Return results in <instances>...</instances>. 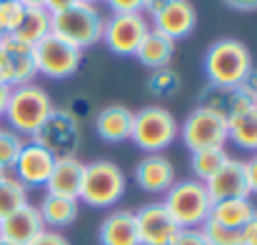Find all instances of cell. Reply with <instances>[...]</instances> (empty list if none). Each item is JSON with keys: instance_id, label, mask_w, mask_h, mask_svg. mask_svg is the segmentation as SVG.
I'll return each instance as SVG.
<instances>
[{"instance_id": "1", "label": "cell", "mask_w": 257, "mask_h": 245, "mask_svg": "<svg viewBox=\"0 0 257 245\" xmlns=\"http://www.w3.org/2000/svg\"><path fill=\"white\" fill-rule=\"evenodd\" d=\"M53 110H55V105H53L50 93L38 83H25V85L10 88V98H8L3 120L18 135L33 138L40 130V125L50 118Z\"/></svg>"}, {"instance_id": "2", "label": "cell", "mask_w": 257, "mask_h": 245, "mask_svg": "<svg viewBox=\"0 0 257 245\" xmlns=\"http://www.w3.org/2000/svg\"><path fill=\"white\" fill-rule=\"evenodd\" d=\"M202 68L212 85H240L252 70V53L237 38H220L207 48Z\"/></svg>"}, {"instance_id": "3", "label": "cell", "mask_w": 257, "mask_h": 245, "mask_svg": "<svg viewBox=\"0 0 257 245\" xmlns=\"http://www.w3.org/2000/svg\"><path fill=\"white\" fill-rule=\"evenodd\" d=\"M125 190H127V175L120 165L112 160H92L85 163L78 200L90 208L105 210L120 203Z\"/></svg>"}, {"instance_id": "4", "label": "cell", "mask_w": 257, "mask_h": 245, "mask_svg": "<svg viewBox=\"0 0 257 245\" xmlns=\"http://www.w3.org/2000/svg\"><path fill=\"white\" fill-rule=\"evenodd\" d=\"M160 203L165 205L177 228H202V223L210 220V210H212V200L205 183L195 178L175 180V185L165 193Z\"/></svg>"}, {"instance_id": "5", "label": "cell", "mask_w": 257, "mask_h": 245, "mask_svg": "<svg viewBox=\"0 0 257 245\" xmlns=\"http://www.w3.org/2000/svg\"><path fill=\"white\" fill-rule=\"evenodd\" d=\"M177 135H180V123L165 105H145L135 110L130 140L148 155L168 150L177 140Z\"/></svg>"}, {"instance_id": "6", "label": "cell", "mask_w": 257, "mask_h": 245, "mask_svg": "<svg viewBox=\"0 0 257 245\" xmlns=\"http://www.w3.org/2000/svg\"><path fill=\"white\" fill-rule=\"evenodd\" d=\"M53 35L73 43L75 48L85 50L92 48L95 43L102 40V30H105V18L97 10V5L90 3H75L73 8L55 13L53 15Z\"/></svg>"}, {"instance_id": "7", "label": "cell", "mask_w": 257, "mask_h": 245, "mask_svg": "<svg viewBox=\"0 0 257 245\" xmlns=\"http://www.w3.org/2000/svg\"><path fill=\"white\" fill-rule=\"evenodd\" d=\"M38 145H43L45 150H50L55 158H68L75 155L80 143H83V128H80V118L73 110H60L55 108L50 113V118L40 125V130L30 138Z\"/></svg>"}, {"instance_id": "8", "label": "cell", "mask_w": 257, "mask_h": 245, "mask_svg": "<svg viewBox=\"0 0 257 245\" xmlns=\"http://www.w3.org/2000/svg\"><path fill=\"white\" fill-rule=\"evenodd\" d=\"M33 50H35L38 75H45L50 80H65L75 75L83 63V50L53 33L43 38L38 45H33Z\"/></svg>"}, {"instance_id": "9", "label": "cell", "mask_w": 257, "mask_h": 245, "mask_svg": "<svg viewBox=\"0 0 257 245\" xmlns=\"http://www.w3.org/2000/svg\"><path fill=\"white\" fill-rule=\"evenodd\" d=\"M190 153L207 150V148H225L227 143V120L195 105V110L187 113V118L180 125L177 135Z\"/></svg>"}, {"instance_id": "10", "label": "cell", "mask_w": 257, "mask_h": 245, "mask_svg": "<svg viewBox=\"0 0 257 245\" xmlns=\"http://www.w3.org/2000/svg\"><path fill=\"white\" fill-rule=\"evenodd\" d=\"M148 30L150 20L143 13H112L105 20L102 40L115 55H135Z\"/></svg>"}, {"instance_id": "11", "label": "cell", "mask_w": 257, "mask_h": 245, "mask_svg": "<svg viewBox=\"0 0 257 245\" xmlns=\"http://www.w3.org/2000/svg\"><path fill=\"white\" fill-rule=\"evenodd\" d=\"M55 165V155L50 150H45L43 145H38L35 140H25L20 158L13 168V175L30 190V188H45L50 173Z\"/></svg>"}, {"instance_id": "12", "label": "cell", "mask_w": 257, "mask_h": 245, "mask_svg": "<svg viewBox=\"0 0 257 245\" xmlns=\"http://www.w3.org/2000/svg\"><path fill=\"white\" fill-rule=\"evenodd\" d=\"M135 223L140 245H170L180 230L163 203H148L140 210H135Z\"/></svg>"}, {"instance_id": "13", "label": "cell", "mask_w": 257, "mask_h": 245, "mask_svg": "<svg viewBox=\"0 0 257 245\" xmlns=\"http://www.w3.org/2000/svg\"><path fill=\"white\" fill-rule=\"evenodd\" d=\"M175 165L165 153H150L135 165V183L150 195H165L175 185Z\"/></svg>"}, {"instance_id": "14", "label": "cell", "mask_w": 257, "mask_h": 245, "mask_svg": "<svg viewBox=\"0 0 257 245\" xmlns=\"http://www.w3.org/2000/svg\"><path fill=\"white\" fill-rule=\"evenodd\" d=\"M0 58L5 60V68H8V75H10V88L35 83L38 65H35L33 45L20 43L13 35H5V38H0Z\"/></svg>"}, {"instance_id": "15", "label": "cell", "mask_w": 257, "mask_h": 245, "mask_svg": "<svg viewBox=\"0 0 257 245\" xmlns=\"http://www.w3.org/2000/svg\"><path fill=\"white\" fill-rule=\"evenodd\" d=\"M250 95L242 90V85H212L207 83L200 95H197V105L230 120L235 113H240L245 105H250Z\"/></svg>"}, {"instance_id": "16", "label": "cell", "mask_w": 257, "mask_h": 245, "mask_svg": "<svg viewBox=\"0 0 257 245\" xmlns=\"http://www.w3.org/2000/svg\"><path fill=\"white\" fill-rule=\"evenodd\" d=\"M197 25V10L190 0H170L155 18H153V30L163 33L170 40L187 38Z\"/></svg>"}, {"instance_id": "17", "label": "cell", "mask_w": 257, "mask_h": 245, "mask_svg": "<svg viewBox=\"0 0 257 245\" xmlns=\"http://www.w3.org/2000/svg\"><path fill=\"white\" fill-rule=\"evenodd\" d=\"M205 188H207L212 203L230 200V198H250L247 178H245V160L227 158V163L205 183Z\"/></svg>"}, {"instance_id": "18", "label": "cell", "mask_w": 257, "mask_h": 245, "mask_svg": "<svg viewBox=\"0 0 257 245\" xmlns=\"http://www.w3.org/2000/svg\"><path fill=\"white\" fill-rule=\"evenodd\" d=\"M45 230V223L40 218L38 205L28 203L0 220V238L10 240L13 245H30Z\"/></svg>"}, {"instance_id": "19", "label": "cell", "mask_w": 257, "mask_h": 245, "mask_svg": "<svg viewBox=\"0 0 257 245\" xmlns=\"http://www.w3.org/2000/svg\"><path fill=\"white\" fill-rule=\"evenodd\" d=\"M83 170H85V163L78 155L55 158L53 173L45 183L48 195H60V198H75L78 200L80 185H83Z\"/></svg>"}, {"instance_id": "20", "label": "cell", "mask_w": 257, "mask_h": 245, "mask_svg": "<svg viewBox=\"0 0 257 245\" xmlns=\"http://www.w3.org/2000/svg\"><path fill=\"white\" fill-rule=\"evenodd\" d=\"M133 120H135V110H130L127 105H105L97 115H95V133L105 140V143H125L133 135Z\"/></svg>"}, {"instance_id": "21", "label": "cell", "mask_w": 257, "mask_h": 245, "mask_svg": "<svg viewBox=\"0 0 257 245\" xmlns=\"http://www.w3.org/2000/svg\"><path fill=\"white\" fill-rule=\"evenodd\" d=\"M100 245H140L138 223L133 210H112L97 228Z\"/></svg>"}, {"instance_id": "22", "label": "cell", "mask_w": 257, "mask_h": 245, "mask_svg": "<svg viewBox=\"0 0 257 245\" xmlns=\"http://www.w3.org/2000/svg\"><path fill=\"white\" fill-rule=\"evenodd\" d=\"M40 210V218L45 223V228L50 230H60V228H68L78 220L80 215V200L75 198H60V195H48L40 200L38 205Z\"/></svg>"}, {"instance_id": "23", "label": "cell", "mask_w": 257, "mask_h": 245, "mask_svg": "<svg viewBox=\"0 0 257 245\" xmlns=\"http://www.w3.org/2000/svg\"><path fill=\"white\" fill-rule=\"evenodd\" d=\"M135 58L140 60V65H145L148 70H158V68H168L175 58V40L165 38L158 30H148V35L143 38Z\"/></svg>"}, {"instance_id": "24", "label": "cell", "mask_w": 257, "mask_h": 245, "mask_svg": "<svg viewBox=\"0 0 257 245\" xmlns=\"http://www.w3.org/2000/svg\"><path fill=\"white\" fill-rule=\"evenodd\" d=\"M227 140L242 150L257 153V103L245 105L227 120Z\"/></svg>"}, {"instance_id": "25", "label": "cell", "mask_w": 257, "mask_h": 245, "mask_svg": "<svg viewBox=\"0 0 257 245\" xmlns=\"http://www.w3.org/2000/svg\"><path fill=\"white\" fill-rule=\"evenodd\" d=\"M255 215H257V208L250 198L220 200V203H212V210H210V220H215V223H220L225 228H235V230H240Z\"/></svg>"}, {"instance_id": "26", "label": "cell", "mask_w": 257, "mask_h": 245, "mask_svg": "<svg viewBox=\"0 0 257 245\" xmlns=\"http://www.w3.org/2000/svg\"><path fill=\"white\" fill-rule=\"evenodd\" d=\"M53 15L45 8H25V15L18 25V30L13 33V38H18L20 43L28 45H38L43 38H48L53 33Z\"/></svg>"}, {"instance_id": "27", "label": "cell", "mask_w": 257, "mask_h": 245, "mask_svg": "<svg viewBox=\"0 0 257 245\" xmlns=\"http://www.w3.org/2000/svg\"><path fill=\"white\" fill-rule=\"evenodd\" d=\"M28 188L13 175V173H0V220L8 218L10 213H15L18 208L28 205Z\"/></svg>"}, {"instance_id": "28", "label": "cell", "mask_w": 257, "mask_h": 245, "mask_svg": "<svg viewBox=\"0 0 257 245\" xmlns=\"http://www.w3.org/2000/svg\"><path fill=\"white\" fill-rule=\"evenodd\" d=\"M230 153L225 148H207V150H195L190 155V170H192V178L200 180V183H207L222 165L227 163Z\"/></svg>"}, {"instance_id": "29", "label": "cell", "mask_w": 257, "mask_h": 245, "mask_svg": "<svg viewBox=\"0 0 257 245\" xmlns=\"http://www.w3.org/2000/svg\"><path fill=\"white\" fill-rule=\"evenodd\" d=\"M145 85H148V93H150V95H155V98H170V95H175V93L180 90L182 78H180L177 70H172L170 65H168V68L150 70Z\"/></svg>"}, {"instance_id": "30", "label": "cell", "mask_w": 257, "mask_h": 245, "mask_svg": "<svg viewBox=\"0 0 257 245\" xmlns=\"http://www.w3.org/2000/svg\"><path fill=\"white\" fill-rule=\"evenodd\" d=\"M23 145H25L23 135H18L10 128H0V173H13Z\"/></svg>"}, {"instance_id": "31", "label": "cell", "mask_w": 257, "mask_h": 245, "mask_svg": "<svg viewBox=\"0 0 257 245\" xmlns=\"http://www.w3.org/2000/svg\"><path fill=\"white\" fill-rule=\"evenodd\" d=\"M200 230L205 233V238H207L210 245H242L240 243V230L225 228V225H220V223H215V220L202 223Z\"/></svg>"}, {"instance_id": "32", "label": "cell", "mask_w": 257, "mask_h": 245, "mask_svg": "<svg viewBox=\"0 0 257 245\" xmlns=\"http://www.w3.org/2000/svg\"><path fill=\"white\" fill-rule=\"evenodd\" d=\"M25 15V5L18 3V0H3L0 3V30L3 35H13L20 25Z\"/></svg>"}, {"instance_id": "33", "label": "cell", "mask_w": 257, "mask_h": 245, "mask_svg": "<svg viewBox=\"0 0 257 245\" xmlns=\"http://www.w3.org/2000/svg\"><path fill=\"white\" fill-rule=\"evenodd\" d=\"M170 245H210L200 228H180Z\"/></svg>"}, {"instance_id": "34", "label": "cell", "mask_w": 257, "mask_h": 245, "mask_svg": "<svg viewBox=\"0 0 257 245\" xmlns=\"http://www.w3.org/2000/svg\"><path fill=\"white\" fill-rule=\"evenodd\" d=\"M30 245H70V240L60 233V230H50V228H45L35 240Z\"/></svg>"}, {"instance_id": "35", "label": "cell", "mask_w": 257, "mask_h": 245, "mask_svg": "<svg viewBox=\"0 0 257 245\" xmlns=\"http://www.w3.org/2000/svg\"><path fill=\"white\" fill-rule=\"evenodd\" d=\"M112 13H143V0H105Z\"/></svg>"}, {"instance_id": "36", "label": "cell", "mask_w": 257, "mask_h": 245, "mask_svg": "<svg viewBox=\"0 0 257 245\" xmlns=\"http://www.w3.org/2000/svg\"><path fill=\"white\" fill-rule=\"evenodd\" d=\"M245 178H247L250 195H257V153L250 155V160H245Z\"/></svg>"}, {"instance_id": "37", "label": "cell", "mask_w": 257, "mask_h": 245, "mask_svg": "<svg viewBox=\"0 0 257 245\" xmlns=\"http://www.w3.org/2000/svg\"><path fill=\"white\" fill-rule=\"evenodd\" d=\"M240 243L242 245H257V215L250 220V223H245V225L240 228Z\"/></svg>"}, {"instance_id": "38", "label": "cell", "mask_w": 257, "mask_h": 245, "mask_svg": "<svg viewBox=\"0 0 257 245\" xmlns=\"http://www.w3.org/2000/svg\"><path fill=\"white\" fill-rule=\"evenodd\" d=\"M222 3L237 13H255L257 10V0H222Z\"/></svg>"}, {"instance_id": "39", "label": "cell", "mask_w": 257, "mask_h": 245, "mask_svg": "<svg viewBox=\"0 0 257 245\" xmlns=\"http://www.w3.org/2000/svg\"><path fill=\"white\" fill-rule=\"evenodd\" d=\"M240 85H242V90L250 95V100L255 103V98H257V68H252V70L247 73V78L240 83Z\"/></svg>"}, {"instance_id": "40", "label": "cell", "mask_w": 257, "mask_h": 245, "mask_svg": "<svg viewBox=\"0 0 257 245\" xmlns=\"http://www.w3.org/2000/svg\"><path fill=\"white\" fill-rule=\"evenodd\" d=\"M75 3H80V0H45V10L50 15H55V13H63V10L73 8Z\"/></svg>"}, {"instance_id": "41", "label": "cell", "mask_w": 257, "mask_h": 245, "mask_svg": "<svg viewBox=\"0 0 257 245\" xmlns=\"http://www.w3.org/2000/svg\"><path fill=\"white\" fill-rule=\"evenodd\" d=\"M168 3H170V0H143V15H145V18H148V15L155 18Z\"/></svg>"}, {"instance_id": "42", "label": "cell", "mask_w": 257, "mask_h": 245, "mask_svg": "<svg viewBox=\"0 0 257 245\" xmlns=\"http://www.w3.org/2000/svg\"><path fill=\"white\" fill-rule=\"evenodd\" d=\"M8 98H10V85H0V120H3V115H5Z\"/></svg>"}, {"instance_id": "43", "label": "cell", "mask_w": 257, "mask_h": 245, "mask_svg": "<svg viewBox=\"0 0 257 245\" xmlns=\"http://www.w3.org/2000/svg\"><path fill=\"white\" fill-rule=\"evenodd\" d=\"M0 85H10V75H8V68H5L3 58H0Z\"/></svg>"}, {"instance_id": "44", "label": "cell", "mask_w": 257, "mask_h": 245, "mask_svg": "<svg viewBox=\"0 0 257 245\" xmlns=\"http://www.w3.org/2000/svg\"><path fill=\"white\" fill-rule=\"evenodd\" d=\"M18 3H23L25 8H45V0H18Z\"/></svg>"}, {"instance_id": "45", "label": "cell", "mask_w": 257, "mask_h": 245, "mask_svg": "<svg viewBox=\"0 0 257 245\" xmlns=\"http://www.w3.org/2000/svg\"><path fill=\"white\" fill-rule=\"evenodd\" d=\"M80 3H90V5H97L100 0H80Z\"/></svg>"}, {"instance_id": "46", "label": "cell", "mask_w": 257, "mask_h": 245, "mask_svg": "<svg viewBox=\"0 0 257 245\" xmlns=\"http://www.w3.org/2000/svg\"><path fill=\"white\" fill-rule=\"evenodd\" d=\"M0 245H13L10 240H5V238H0Z\"/></svg>"}, {"instance_id": "47", "label": "cell", "mask_w": 257, "mask_h": 245, "mask_svg": "<svg viewBox=\"0 0 257 245\" xmlns=\"http://www.w3.org/2000/svg\"><path fill=\"white\" fill-rule=\"evenodd\" d=\"M0 38H5V35H3V30H0Z\"/></svg>"}, {"instance_id": "48", "label": "cell", "mask_w": 257, "mask_h": 245, "mask_svg": "<svg viewBox=\"0 0 257 245\" xmlns=\"http://www.w3.org/2000/svg\"><path fill=\"white\" fill-rule=\"evenodd\" d=\"M255 103H257V98H255Z\"/></svg>"}, {"instance_id": "49", "label": "cell", "mask_w": 257, "mask_h": 245, "mask_svg": "<svg viewBox=\"0 0 257 245\" xmlns=\"http://www.w3.org/2000/svg\"><path fill=\"white\" fill-rule=\"evenodd\" d=\"M0 3H3V0H0Z\"/></svg>"}]
</instances>
